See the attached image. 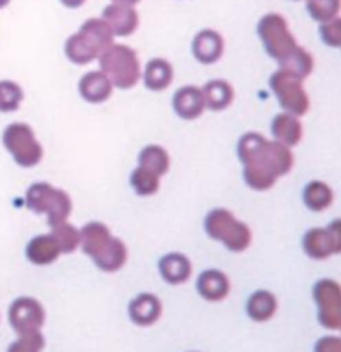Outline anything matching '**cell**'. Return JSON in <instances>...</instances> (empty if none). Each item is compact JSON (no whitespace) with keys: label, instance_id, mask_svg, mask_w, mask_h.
I'll return each mask as SVG.
<instances>
[{"label":"cell","instance_id":"1","mask_svg":"<svg viewBox=\"0 0 341 352\" xmlns=\"http://www.w3.org/2000/svg\"><path fill=\"white\" fill-rule=\"evenodd\" d=\"M245 183L254 190H269L293 168V153L278 140H267L259 133H246L237 144Z\"/></svg>","mask_w":341,"mask_h":352},{"label":"cell","instance_id":"2","mask_svg":"<svg viewBox=\"0 0 341 352\" xmlns=\"http://www.w3.org/2000/svg\"><path fill=\"white\" fill-rule=\"evenodd\" d=\"M80 246L103 272H118L127 263V246L122 239L112 237L103 222H88L80 230Z\"/></svg>","mask_w":341,"mask_h":352},{"label":"cell","instance_id":"3","mask_svg":"<svg viewBox=\"0 0 341 352\" xmlns=\"http://www.w3.org/2000/svg\"><path fill=\"white\" fill-rule=\"evenodd\" d=\"M114 43V34L103 19H88L77 34L67 38L64 47L65 56L77 65H86L97 60Z\"/></svg>","mask_w":341,"mask_h":352},{"label":"cell","instance_id":"4","mask_svg":"<svg viewBox=\"0 0 341 352\" xmlns=\"http://www.w3.org/2000/svg\"><path fill=\"white\" fill-rule=\"evenodd\" d=\"M101 71L110 78L112 86L120 90H131L135 88L142 77L140 62L131 47L127 45H112L99 56Z\"/></svg>","mask_w":341,"mask_h":352},{"label":"cell","instance_id":"5","mask_svg":"<svg viewBox=\"0 0 341 352\" xmlns=\"http://www.w3.org/2000/svg\"><path fill=\"white\" fill-rule=\"evenodd\" d=\"M206 233L214 241H220L233 254L245 252L252 244L250 228L233 217L228 209H212L204 222Z\"/></svg>","mask_w":341,"mask_h":352},{"label":"cell","instance_id":"6","mask_svg":"<svg viewBox=\"0 0 341 352\" xmlns=\"http://www.w3.org/2000/svg\"><path fill=\"white\" fill-rule=\"evenodd\" d=\"M25 205L36 214H47V224L51 228L67 220L73 209L69 194L49 183H34L28 186Z\"/></svg>","mask_w":341,"mask_h":352},{"label":"cell","instance_id":"7","mask_svg":"<svg viewBox=\"0 0 341 352\" xmlns=\"http://www.w3.org/2000/svg\"><path fill=\"white\" fill-rule=\"evenodd\" d=\"M2 144L21 168H34L43 159V148L34 129L26 123H12L2 133Z\"/></svg>","mask_w":341,"mask_h":352},{"label":"cell","instance_id":"8","mask_svg":"<svg viewBox=\"0 0 341 352\" xmlns=\"http://www.w3.org/2000/svg\"><path fill=\"white\" fill-rule=\"evenodd\" d=\"M258 36L267 54L274 58L278 64L298 47L296 39L291 34L289 26H287V21L283 19L280 13H267L259 19Z\"/></svg>","mask_w":341,"mask_h":352},{"label":"cell","instance_id":"9","mask_svg":"<svg viewBox=\"0 0 341 352\" xmlns=\"http://www.w3.org/2000/svg\"><path fill=\"white\" fill-rule=\"evenodd\" d=\"M272 94L278 99V104L285 112L300 118L309 110V97L302 86V78L291 75L287 71L278 69L269 78Z\"/></svg>","mask_w":341,"mask_h":352},{"label":"cell","instance_id":"10","mask_svg":"<svg viewBox=\"0 0 341 352\" xmlns=\"http://www.w3.org/2000/svg\"><path fill=\"white\" fill-rule=\"evenodd\" d=\"M316 298L317 320L327 330H340L341 328V289L334 280H319L314 287Z\"/></svg>","mask_w":341,"mask_h":352},{"label":"cell","instance_id":"11","mask_svg":"<svg viewBox=\"0 0 341 352\" xmlns=\"http://www.w3.org/2000/svg\"><path fill=\"white\" fill-rule=\"evenodd\" d=\"M302 248L311 259H329L341 252L340 220H334L329 228H311L302 239Z\"/></svg>","mask_w":341,"mask_h":352},{"label":"cell","instance_id":"12","mask_svg":"<svg viewBox=\"0 0 341 352\" xmlns=\"http://www.w3.org/2000/svg\"><path fill=\"white\" fill-rule=\"evenodd\" d=\"M8 322L19 336L38 332L45 324V309L32 296H21L8 309Z\"/></svg>","mask_w":341,"mask_h":352},{"label":"cell","instance_id":"13","mask_svg":"<svg viewBox=\"0 0 341 352\" xmlns=\"http://www.w3.org/2000/svg\"><path fill=\"white\" fill-rule=\"evenodd\" d=\"M103 21H107L114 36L127 38V36H133L138 28V12L129 4L112 2L103 10Z\"/></svg>","mask_w":341,"mask_h":352},{"label":"cell","instance_id":"14","mask_svg":"<svg viewBox=\"0 0 341 352\" xmlns=\"http://www.w3.org/2000/svg\"><path fill=\"white\" fill-rule=\"evenodd\" d=\"M172 109L181 120H198L204 110H206V101H204V94L201 88L198 86H183L175 91L172 97Z\"/></svg>","mask_w":341,"mask_h":352},{"label":"cell","instance_id":"15","mask_svg":"<svg viewBox=\"0 0 341 352\" xmlns=\"http://www.w3.org/2000/svg\"><path fill=\"white\" fill-rule=\"evenodd\" d=\"M192 54L200 64H214L224 54V39L217 30L206 28L192 39Z\"/></svg>","mask_w":341,"mask_h":352},{"label":"cell","instance_id":"16","mask_svg":"<svg viewBox=\"0 0 341 352\" xmlns=\"http://www.w3.org/2000/svg\"><path fill=\"white\" fill-rule=\"evenodd\" d=\"M112 82L103 71H90L78 80V94L90 104H101L112 96Z\"/></svg>","mask_w":341,"mask_h":352},{"label":"cell","instance_id":"17","mask_svg":"<svg viewBox=\"0 0 341 352\" xmlns=\"http://www.w3.org/2000/svg\"><path fill=\"white\" fill-rule=\"evenodd\" d=\"M161 300H159V296L151 295V293H142L129 302V319L136 327H151L161 319Z\"/></svg>","mask_w":341,"mask_h":352},{"label":"cell","instance_id":"18","mask_svg":"<svg viewBox=\"0 0 341 352\" xmlns=\"http://www.w3.org/2000/svg\"><path fill=\"white\" fill-rule=\"evenodd\" d=\"M230 278L222 272V270L209 269L204 270L198 276V282H196V291L201 298H206L209 302H220L224 300L226 296L230 295Z\"/></svg>","mask_w":341,"mask_h":352},{"label":"cell","instance_id":"19","mask_svg":"<svg viewBox=\"0 0 341 352\" xmlns=\"http://www.w3.org/2000/svg\"><path fill=\"white\" fill-rule=\"evenodd\" d=\"M159 272L162 280L170 285H181L192 274V265L187 256L174 252L159 259Z\"/></svg>","mask_w":341,"mask_h":352},{"label":"cell","instance_id":"20","mask_svg":"<svg viewBox=\"0 0 341 352\" xmlns=\"http://www.w3.org/2000/svg\"><path fill=\"white\" fill-rule=\"evenodd\" d=\"M60 254L62 252H60L58 243L52 235H39L26 244V259L32 265H39V267L54 263L60 257Z\"/></svg>","mask_w":341,"mask_h":352},{"label":"cell","instance_id":"21","mask_svg":"<svg viewBox=\"0 0 341 352\" xmlns=\"http://www.w3.org/2000/svg\"><path fill=\"white\" fill-rule=\"evenodd\" d=\"M271 131L274 140L282 142L283 146H287V148H293L302 140V123L296 116L289 114V112L274 116Z\"/></svg>","mask_w":341,"mask_h":352},{"label":"cell","instance_id":"22","mask_svg":"<svg viewBox=\"0 0 341 352\" xmlns=\"http://www.w3.org/2000/svg\"><path fill=\"white\" fill-rule=\"evenodd\" d=\"M174 80V67L164 58H153L144 69V84L151 91L166 90Z\"/></svg>","mask_w":341,"mask_h":352},{"label":"cell","instance_id":"23","mask_svg":"<svg viewBox=\"0 0 341 352\" xmlns=\"http://www.w3.org/2000/svg\"><path fill=\"white\" fill-rule=\"evenodd\" d=\"M204 94V101H206V109L212 110V112H220L226 110L233 102L235 91H233L232 84L226 80H209V82L201 88Z\"/></svg>","mask_w":341,"mask_h":352},{"label":"cell","instance_id":"24","mask_svg":"<svg viewBox=\"0 0 341 352\" xmlns=\"http://www.w3.org/2000/svg\"><path fill=\"white\" fill-rule=\"evenodd\" d=\"M278 309L276 296L272 295L267 289H259L256 293H252L248 302H246V314L252 320L256 322H265L274 317Z\"/></svg>","mask_w":341,"mask_h":352},{"label":"cell","instance_id":"25","mask_svg":"<svg viewBox=\"0 0 341 352\" xmlns=\"http://www.w3.org/2000/svg\"><path fill=\"white\" fill-rule=\"evenodd\" d=\"M302 199L309 211H324L329 209L332 201H334V192L327 183L322 181H309L308 185L304 186Z\"/></svg>","mask_w":341,"mask_h":352},{"label":"cell","instance_id":"26","mask_svg":"<svg viewBox=\"0 0 341 352\" xmlns=\"http://www.w3.org/2000/svg\"><path fill=\"white\" fill-rule=\"evenodd\" d=\"M280 69L287 71L291 75H295V77L304 80L314 71V56L306 49H302V47H296L289 56L283 58L282 62H280Z\"/></svg>","mask_w":341,"mask_h":352},{"label":"cell","instance_id":"27","mask_svg":"<svg viewBox=\"0 0 341 352\" xmlns=\"http://www.w3.org/2000/svg\"><path fill=\"white\" fill-rule=\"evenodd\" d=\"M138 164L142 168H148L153 173H157L159 177L168 173L170 170V155L164 148L161 146H146V148L142 149L140 155H138Z\"/></svg>","mask_w":341,"mask_h":352},{"label":"cell","instance_id":"28","mask_svg":"<svg viewBox=\"0 0 341 352\" xmlns=\"http://www.w3.org/2000/svg\"><path fill=\"white\" fill-rule=\"evenodd\" d=\"M51 235L56 239L62 254H73L80 246V231L75 226H71L67 220L52 226Z\"/></svg>","mask_w":341,"mask_h":352},{"label":"cell","instance_id":"29","mask_svg":"<svg viewBox=\"0 0 341 352\" xmlns=\"http://www.w3.org/2000/svg\"><path fill=\"white\" fill-rule=\"evenodd\" d=\"M129 183L138 196H153L159 190V175L148 168L138 166L136 170H133Z\"/></svg>","mask_w":341,"mask_h":352},{"label":"cell","instance_id":"30","mask_svg":"<svg viewBox=\"0 0 341 352\" xmlns=\"http://www.w3.org/2000/svg\"><path fill=\"white\" fill-rule=\"evenodd\" d=\"M306 10L309 17L317 23H327L338 17L340 0H306Z\"/></svg>","mask_w":341,"mask_h":352},{"label":"cell","instance_id":"31","mask_svg":"<svg viewBox=\"0 0 341 352\" xmlns=\"http://www.w3.org/2000/svg\"><path fill=\"white\" fill-rule=\"evenodd\" d=\"M23 101V88L13 80H0V112H15Z\"/></svg>","mask_w":341,"mask_h":352},{"label":"cell","instance_id":"32","mask_svg":"<svg viewBox=\"0 0 341 352\" xmlns=\"http://www.w3.org/2000/svg\"><path fill=\"white\" fill-rule=\"evenodd\" d=\"M45 346V338L41 336V332H30V333H21V338L15 343L8 346L10 352H36L43 351Z\"/></svg>","mask_w":341,"mask_h":352},{"label":"cell","instance_id":"33","mask_svg":"<svg viewBox=\"0 0 341 352\" xmlns=\"http://www.w3.org/2000/svg\"><path fill=\"white\" fill-rule=\"evenodd\" d=\"M319 38L322 39V43L329 47H338L341 45V19L334 17L332 21L321 23L319 26Z\"/></svg>","mask_w":341,"mask_h":352},{"label":"cell","instance_id":"34","mask_svg":"<svg viewBox=\"0 0 341 352\" xmlns=\"http://www.w3.org/2000/svg\"><path fill=\"white\" fill-rule=\"evenodd\" d=\"M60 2H62L65 8H69V10H77V8L82 6L86 0H60Z\"/></svg>","mask_w":341,"mask_h":352},{"label":"cell","instance_id":"35","mask_svg":"<svg viewBox=\"0 0 341 352\" xmlns=\"http://www.w3.org/2000/svg\"><path fill=\"white\" fill-rule=\"evenodd\" d=\"M112 2H118V4H129V6H135L140 0H112Z\"/></svg>","mask_w":341,"mask_h":352},{"label":"cell","instance_id":"36","mask_svg":"<svg viewBox=\"0 0 341 352\" xmlns=\"http://www.w3.org/2000/svg\"><path fill=\"white\" fill-rule=\"evenodd\" d=\"M10 2H12V0H0V10H2V8H6Z\"/></svg>","mask_w":341,"mask_h":352}]
</instances>
